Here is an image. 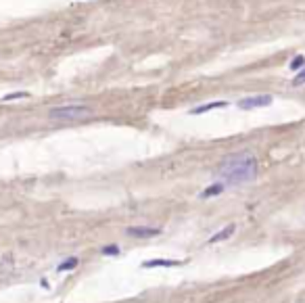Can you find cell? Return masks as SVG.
Returning <instances> with one entry per match:
<instances>
[{"label": "cell", "instance_id": "cell-1", "mask_svg": "<svg viewBox=\"0 0 305 303\" xmlns=\"http://www.w3.org/2000/svg\"><path fill=\"white\" fill-rule=\"evenodd\" d=\"M257 172H259V163L255 155L249 153V150H243V153H234L221 161L217 176L221 178L224 184H245L255 180Z\"/></svg>", "mask_w": 305, "mask_h": 303}, {"label": "cell", "instance_id": "cell-2", "mask_svg": "<svg viewBox=\"0 0 305 303\" xmlns=\"http://www.w3.org/2000/svg\"><path fill=\"white\" fill-rule=\"evenodd\" d=\"M92 115L94 111L86 105H61V107H52L48 111V117L54 121H80Z\"/></svg>", "mask_w": 305, "mask_h": 303}, {"label": "cell", "instance_id": "cell-3", "mask_svg": "<svg viewBox=\"0 0 305 303\" xmlns=\"http://www.w3.org/2000/svg\"><path fill=\"white\" fill-rule=\"evenodd\" d=\"M274 103L272 94H255V96H247V99H241L237 105L243 111H249V109H261V107H270Z\"/></svg>", "mask_w": 305, "mask_h": 303}, {"label": "cell", "instance_id": "cell-4", "mask_svg": "<svg viewBox=\"0 0 305 303\" xmlns=\"http://www.w3.org/2000/svg\"><path fill=\"white\" fill-rule=\"evenodd\" d=\"M130 237H136V239H150V237H157L161 234V228H148V226H130L126 230Z\"/></svg>", "mask_w": 305, "mask_h": 303}, {"label": "cell", "instance_id": "cell-5", "mask_svg": "<svg viewBox=\"0 0 305 303\" xmlns=\"http://www.w3.org/2000/svg\"><path fill=\"white\" fill-rule=\"evenodd\" d=\"M228 105H230L228 101H211V103H205V105H199V107H192L190 115H203V113L213 111V109H226Z\"/></svg>", "mask_w": 305, "mask_h": 303}, {"label": "cell", "instance_id": "cell-6", "mask_svg": "<svg viewBox=\"0 0 305 303\" xmlns=\"http://www.w3.org/2000/svg\"><path fill=\"white\" fill-rule=\"evenodd\" d=\"M176 266H182V261H178V259H148L142 264V268H176Z\"/></svg>", "mask_w": 305, "mask_h": 303}, {"label": "cell", "instance_id": "cell-7", "mask_svg": "<svg viewBox=\"0 0 305 303\" xmlns=\"http://www.w3.org/2000/svg\"><path fill=\"white\" fill-rule=\"evenodd\" d=\"M234 230H237V226L234 224H230V226H226V228H221L219 232H215L213 237L209 239V245H213V243H221V241H228L232 234H234Z\"/></svg>", "mask_w": 305, "mask_h": 303}, {"label": "cell", "instance_id": "cell-8", "mask_svg": "<svg viewBox=\"0 0 305 303\" xmlns=\"http://www.w3.org/2000/svg\"><path fill=\"white\" fill-rule=\"evenodd\" d=\"M224 182H217V184H211V186H207L203 192H201V197L203 199H209V197H217V195H221L224 192Z\"/></svg>", "mask_w": 305, "mask_h": 303}, {"label": "cell", "instance_id": "cell-9", "mask_svg": "<svg viewBox=\"0 0 305 303\" xmlns=\"http://www.w3.org/2000/svg\"><path fill=\"white\" fill-rule=\"evenodd\" d=\"M78 264H80V259L78 257H69L67 261H63V264H59V272H69V270H73V268H78Z\"/></svg>", "mask_w": 305, "mask_h": 303}, {"label": "cell", "instance_id": "cell-10", "mask_svg": "<svg viewBox=\"0 0 305 303\" xmlns=\"http://www.w3.org/2000/svg\"><path fill=\"white\" fill-rule=\"evenodd\" d=\"M303 65H305V57H303V54H297V57L288 63V69H290V71H299Z\"/></svg>", "mask_w": 305, "mask_h": 303}, {"label": "cell", "instance_id": "cell-11", "mask_svg": "<svg viewBox=\"0 0 305 303\" xmlns=\"http://www.w3.org/2000/svg\"><path fill=\"white\" fill-rule=\"evenodd\" d=\"M19 99H30V92H11V94H5L3 101H19Z\"/></svg>", "mask_w": 305, "mask_h": 303}, {"label": "cell", "instance_id": "cell-12", "mask_svg": "<svg viewBox=\"0 0 305 303\" xmlns=\"http://www.w3.org/2000/svg\"><path fill=\"white\" fill-rule=\"evenodd\" d=\"M101 253L103 255H119V247L117 245H107V247L101 249Z\"/></svg>", "mask_w": 305, "mask_h": 303}, {"label": "cell", "instance_id": "cell-13", "mask_svg": "<svg viewBox=\"0 0 305 303\" xmlns=\"http://www.w3.org/2000/svg\"><path fill=\"white\" fill-rule=\"evenodd\" d=\"M301 84H305V65L299 69V73L293 78V86H301Z\"/></svg>", "mask_w": 305, "mask_h": 303}]
</instances>
